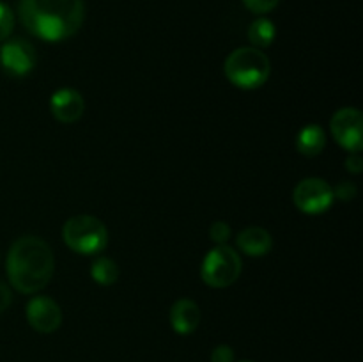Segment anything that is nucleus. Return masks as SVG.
<instances>
[{
    "mask_svg": "<svg viewBox=\"0 0 363 362\" xmlns=\"http://www.w3.org/2000/svg\"><path fill=\"white\" fill-rule=\"evenodd\" d=\"M21 23L35 38L48 43L69 39L85 18L84 0H20Z\"/></svg>",
    "mask_w": 363,
    "mask_h": 362,
    "instance_id": "obj_1",
    "label": "nucleus"
},
{
    "mask_svg": "<svg viewBox=\"0 0 363 362\" xmlns=\"http://www.w3.org/2000/svg\"><path fill=\"white\" fill-rule=\"evenodd\" d=\"M55 270V258L43 238L21 236L7 254V275L16 291L32 295L50 283Z\"/></svg>",
    "mask_w": 363,
    "mask_h": 362,
    "instance_id": "obj_2",
    "label": "nucleus"
},
{
    "mask_svg": "<svg viewBox=\"0 0 363 362\" xmlns=\"http://www.w3.org/2000/svg\"><path fill=\"white\" fill-rule=\"evenodd\" d=\"M225 77L240 89H257L269 78L272 64L262 50L243 46L229 53L225 60Z\"/></svg>",
    "mask_w": 363,
    "mask_h": 362,
    "instance_id": "obj_3",
    "label": "nucleus"
},
{
    "mask_svg": "<svg viewBox=\"0 0 363 362\" xmlns=\"http://www.w3.org/2000/svg\"><path fill=\"white\" fill-rule=\"evenodd\" d=\"M62 240L71 251L84 256L101 252L108 243V231L105 224L92 215H77L66 220L62 227Z\"/></svg>",
    "mask_w": 363,
    "mask_h": 362,
    "instance_id": "obj_4",
    "label": "nucleus"
},
{
    "mask_svg": "<svg viewBox=\"0 0 363 362\" xmlns=\"http://www.w3.org/2000/svg\"><path fill=\"white\" fill-rule=\"evenodd\" d=\"M241 266L240 254L233 247L225 243L216 245L202 261V280L211 287H227L240 279Z\"/></svg>",
    "mask_w": 363,
    "mask_h": 362,
    "instance_id": "obj_5",
    "label": "nucleus"
},
{
    "mask_svg": "<svg viewBox=\"0 0 363 362\" xmlns=\"http://www.w3.org/2000/svg\"><path fill=\"white\" fill-rule=\"evenodd\" d=\"M293 201L300 212L307 215H319L333 204L335 195L328 181L321 177H307L296 185L293 192Z\"/></svg>",
    "mask_w": 363,
    "mask_h": 362,
    "instance_id": "obj_6",
    "label": "nucleus"
},
{
    "mask_svg": "<svg viewBox=\"0 0 363 362\" xmlns=\"http://www.w3.org/2000/svg\"><path fill=\"white\" fill-rule=\"evenodd\" d=\"M330 128L335 141L350 153H360L363 148V116L354 106H344L333 114Z\"/></svg>",
    "mask_w": 363,
    "mask_h": 362,
    "instance_id": "obj_7",
    "label": "nucleus"
},
{
    "mask_svg": "<svg viewBox=\"0 0 363 362\" xmlns=\"http://www.w3.org/2000/svg\"><path fill=\"white\" fill-rule=\"evenodd\" d=\"M35 50L28 41L21 38L9 39L0 48V64L11 77H25L35 66Z\"/></svg>",
    "mask_w": 363,
    "mask_h": 362,
    "instance_id": "obj_8",
    "label": "nucleus"
},
{
    "mask_svg": "<svg viewBox=\"0 0 363 362\" xmlns=\"http://www.w3.org/2000/svg\"><path fill=\"white\" fill-rule=\"evenodd\" d=\"M27 322L38 332L52 334L62 323V311L55 300L38 295L27 304Z\"/></svg>",
    "mask_w": 363,
    "mask_h": 362,
    "instance_id": "obj_9",
    "label": "nucleus"
},
{
    "mask_svg": "<svg viewBox=\"0 0 363 362\" xmlns=\"http://www.w3.org/2000/svg\"><path fill=\"white\" fill-rule=\"evenodd\" d=\"M50 110H52L53 117L64 124L77 123L82 117L85 110V102L82 94L74 89L64 87L53 92L52 99H50Z\"/></svg>",
    "mask_w": 363,
    "mask_h": 362,
    "instance_id": "obj_10",
    "label": "nucleus"
},
{
    "mask_svg": "<svg viewBox=\"0 0 363 362\" xmlns=\"http://www.w3.org/2000/svg\"><path fill=\"white\" fill-rule=\"evenodd\" d=\"M201 323V309L194 300H177L170 309V325L181 336L195 332Z\"/></svg>",
    "mask_w": 363,
    "mask_h": 362,
    "instance_id": "obj_11",
    "label": "nucleus"
},
{
    "mask_svg": "<svg viewBox=\"0 0 363 362\" xmlns=\"http://www.w3.org/2000/svg\"><path fill=\"white\" fill-rule=\"evenodd\" d=\"M238 247L243 254L250 256V258H261V256L272 252L273 238L264 227L252 226L238 234Z\"/></svg>",
    "mask_w": 363,
    "mask_h": 362,
    "instance_id": "obj_12",
    "label": "nucleus"
},
{
    "mask_svg": "<svg viewBox=\"0 0 363 362\" xmlns=\"http://www.w3.org/2000/svg\"><path fill=\"white\" fill-rule=\"evenodd\" d=\"M326 146V135L318 124H307L296 137V149L303 156L321 155Z\"/></svg>",
    "mask_w": 363,
    "mask_h": 362,
    "instance_id": "obj_13",
    "label": "nucleus"
},
{
    "mask_svg": "<svg viewBox=\"0 0 363 362\" xmlns=\"http://www.w3.org/2000/svg\"><path fill=\"white\" fill-rule=\"evenodd\" d=\"M277 28L272 20L268 18H257L254 23L248 27V39L254 45V48H268L275 41Z\"/></svg>",
    "mask_w": 363,
    "mask_h": 362,
    "instance_id": "obj_14",
    "label": "nucleus"
},
{
    "mask_svg": "<svg viewBox=\"0 0 363 362\" xmlns=\"http://www.w3.org/2000/svg\"><path fill=\"white\" fill-rule=\"evenodd\" d=\"M91 277L101 286H112L119 279V268L110 258H98L91 266Z\"/></svg>",
    "mask_w": 363,
    "mask_h": 362,
    "instance_id": "obj_15",
    "label": "nucleus"
},
{
    "mask_svg": "<svg viewBox=\"0 0 363 362\" xmlns=\"http://www.w3.org/2000/svg\"><path fill=\"white\" fill-rule=\"evenodd\" d=\"M14 28V14L4 2H0V41H6Z\"/></svg>",
    "mask_w": 363,
    "mask_h": 362,
    "instance_id": "obj_16",
    "label": "nucleus"
},
{
    "mask_svg": "<svg viewBox=\"0 0 363 362\" xmlns=\"http://www.w3.org/2000/svg\"><path fill=\"white\" fill-rule=\"evenodd\" d=\"M209 236H211L213 241H216L218 245H223L230 238V227L227 222H213V226L209 227Z\"/></svg>",
    "mask_w": 363,
    "mask_h": 362,
    "instance_id": "obj_17",
    "label": "nucleus"
},
{
    "mask_svg": "<svg viewBox=\"0 0 363 362\" xmlns=\"http://www.w3.org/2000/svg\"><path fill=\"white\" fill-rule=\"evenodd\" d=\"M280 0H243L245 7L255 14H266L279 6Z\"/></svg>",
    "mask_w": 363,
    "mask_h": 362,
    "instance_id": "obj_18",
    "label": "nucleus"
},
{
    "mask_svg": "<svg viewBox=\"0 0 363 362\" xmlns=\"http://www.w3.org/2000/svg\"><path fill=\"white\" fill-rule=\"evenodd\" d=\"M333 195L340 201H351L357 195V185L351 183V181H340L335 188H333Z\"/></svg>",
    "mask_w": 363,
    "mask_h": 362,
    "instance_id": "obj_19",
    "label": "nucleus"
},
{
    "mask_svg": "<svg viewBox=\"0 0 363 362\" xmlns=\"http://www.w3.org/2000/svg\"><path fill=\"white\" fill-rule=\"evenodd\" d=\"M234 350L229 344H218L211 353V362H233Z\"/></svg>",
    "mask_w": 363,
    "mask_h": 362,
    "instance_id": "obj_20",
    "label": "nucleus"
},
{
    "mask_svg": "<svg viewBox=\"0 0 363 362\" xmlns=\"http://www.w3.org/2000/svg\"><path fill=\"white\" fill-rule=\"evenodd\" d=\"M346 169L353 174H360L363 169V158L360 153H350L346 158Z\"/></svg>",
    "mask_w": 363,
    "mask_h": 362,
    "instance_id": "obj_21",
    "label": "nucleus"
},
{
    "mask_svg": "<svg viewBox=\"0 0 363 362\" xmlns=\"http://www.w3.org/2000/svg\"><path fill=\"white\" fill-rule=\"evenodd\" d=\"M9 304H11L9 287H7L4 283H0V314H2L7 307H9Z\"/></svg>",
    "mask_w": 363,
    "mask_h": 362,
    "instance_id": "obj_22",
    "label": "nucleus"
},
{
    "mask_svg": "<svg viewBox=\"0 0 363 362\" xmlns=\"http://www.w3.org/2000/svg\"><path fill=\"white\" fill-rule=\"evenodd\" d=\"M241 362H250V361H241Z\"/></svg>",
    "mask_w": 363,
    "mask_h": 362,
    "instance_id": "obj_23",
    "label": "nucleus"
}]
</instances>
